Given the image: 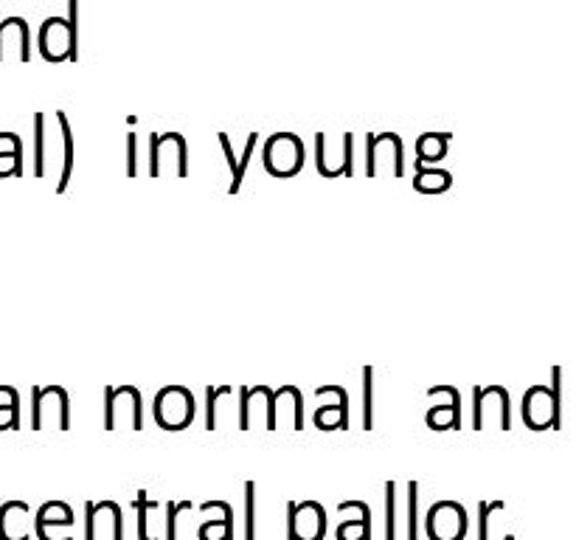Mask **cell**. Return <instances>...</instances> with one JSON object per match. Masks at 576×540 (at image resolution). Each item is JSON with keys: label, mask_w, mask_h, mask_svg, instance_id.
I'll use <instances>...</instances> for the list:
<instances>
[{"label": "cell", "mask_w": 576, "mask_h": 540, "mask_svg": "<svg viewBox=\"0 0 576 540\" xmlns=\"http://www.w3.org/2000/svg\"><path fill=\"white\" fill-rule=\"evenodd\" d=\"M40 54L45 62L79 60V0H68V17H48L40 29Z\"/></svg>", "instance_id": "obj_1"}, {"label": "cell", "mask_w": 576, "mask_h": 540, "mask_svg": "<svg viewBox=\"0 0 576 540\" xmlns=\"http://www.w3.org/2000/svg\"><path fill=\"white\" fill-rule=\"evenodd\" d=\"M152 414L155 422L161 425L163 431H183L194 422V397L192 391L183 389V386H166L158 391L155 405H152Z\"/></svg>", "instance_id": "obj_2"}, {"label": "cell", "mask_w": 576, "mask_h": 540, "mask_svg": "<svg viewBox=\"0 0 576 540\" xmlns=\"http://www.w3.org/2000/svg\"><path fill=\"white\" fill-rule=\"evenodd\" d=\"M262 161L273 178H293L304 166V141L296 133L270 135L265 152H262Z\"/></svg>", "instance_id": "obj_3"}, {"label": "cell", "mask_w": 576, "mask_h": 540, "mask_svg": "<svg viewBox=\"0 0 576 540\" xmlns=\"http://www.w3.org/2000/svg\"><path fill=\"white\" fill-rule=\"evenodd\" d=\"M405 147H402V138L397 133H380L366 135V175L377 178L388 164V172L394 178L405 175Z\"/></svg>", "instance_id": "obj_4"}, {"label": "cell", "mask_w": 576, "mask_h": 540, "mask_svg": "<svg viewBox=\"0 0 576 540\" xmlns=\"http://www.w3.org/2000/svg\"><path fill=\"white\" fill-rule=\"evenodd\" d=\"M149 175L161 178L166 172V164H172V172L178 178L189 175V152H186V138L180 133H163L149 138Z\"/></svg>", "instance_id": "obj_5"}, {"label": "cell", "mask_w": 576, "mask_h": 540, "mask_svg": "<svg viewBox=\"0 0 576 540\" xmlns=\"http://www.w3.org/2000/svg\"><path fill=\"white\" fill-rule=\"evenodd\" d=\"M119 414H127V425H133V431L144 428V405H141V391L135 386L104 389V431L119 428Z\"/></svg>", "instance_id": "obj_6"}, {"label": "cell", "mask_w": 576, "mask_h": 540, "mask_svg": "<svg viewBox=\"0 0 576 540\" xmlns=\"http://www.w3.org/2000/svg\"><path fill=\"white\" fill-rule=\"evenodd\" d=\"M326 512L318 501L287 504V540H324Z\"/></svg>", "instance_id": "obj_7"}, {"label": "cell", "mask_w": 576, "mask_h": 540, "mask_svg": "<svg viewBox=\"0 0 576 540\" xmlns=\"http://www.w3.org/2000/svg\"><path fill=\"white\" fill-rule=\"evenodd\" d=\"M425 532L430 540H464L467 538V512L456 501H439L428 510Z\"/></svg>", "instance_id": "obj_8"}, {"label": "cell", "mask_w": 576, "mask_h": 540, "mask_svg": "<svg viewBox=\"0 0 576 540\" xmlns=\"http://www.w3.org/2000/svg\"><path fill=\"white\" fill-rule=\"evenodd\" d=\"M315 397H332V403L315 408V425L321 431H346L349 428V394L343 386H321Z\"/></svg>", "instance_id": "obj_9"}, {"label": "cell", "mask_w": 576, "mask_h": 540, "mask_svg": "<svg viewBox=\"0 0 576 540\" xmlns=\"http://www.w3.org/2000/svg\"><path fill=\"white\" fill-rule=\"evenodd\" d=\"M428 394H439L444 403H433L425 414V420L433 431H458L461 428V394L456 386H433Z\"/></svg>", "instance_id": "obj_10"}, {"label": "cell", "mask_w": 576, "mask_h": 540, "mask_svg": "<svg viewBox=\"0 0 576 540\" xmlns=\"http://www.w3.org/2000/svg\"><path fill=\"white\" fill-rule=\"evenodd\" d=\"M492 405L501 411V431L512 428V405H509V391L503 386H473V431L484 428L481 414L492 411Z\"/></svg>", "instance_id": "obj_11"}, {"label": "cell", "mask_w": 576, "mask_h": 540, "mask_svg": "<svg viewBox=\"0 0 576 540\" xmlns=\"http://www.w3.org/2000/svg\"><path fill=\"white\" fill-rule=\"evenodd\" d=\"M338 515L343 518L338 526V540H371V510L366 501H343Z\"/></svg>", "instance_id": "obj_12"}, {"label": "cell", "mask_w": 576, "mask_h": 540, "mask_svg": "<svg viewBox=\"0 0 576 540\" xmlns=\"http://www.w3.org/2000/svg\"><path fill=\"white\" fill-rule=\"evenodd\" d=\"M551 414H554V394L546 386H534V389L526 391V397H523V417H526L529 428L543 431L546 422L551 420Z\"/></svg>", "instance_id": "obj_13"}, {"label": "cell", "mask_w": 576, "mask_h": 540, "mask_svg": "<svg viewBox=\"0 0 576 540\" xmlns=\"http://www.w3.org/2000/svg\"><path fill=\"white\" fill-rule=\"evenodd\" d=\"M220 512V521H206L197 529L200 540H234V510L225 501H206L200 512Z\"/></svg>", "instance_id": "obj_14"}, {"label": "cell", "mask_w": 576, "mask_h": 540, "mask_svg": "<svg viewBox=\"0 0 576 540\" xmlns=\"http://www.w3.org/2000/svg\"><path fill=\"white\" fill-rule=\"evenodd\" d=\"M447 147H450V133L419 135V141H416V158H419V166L442 161L444 155H447Z\"/></svg>", "instance_id": "obj_15"}, {"label": "cell", "mask_w": 576, "mask_h": 540, "mask_svg": "<svg viewBox=\"0 0 576 540\" xmlns=\"http://www.w3.org/2000/svg\"><path fill=\"white\" fill-rule=\"evenodd\" d=\"M453 186V175L447 169H428V166H419L414 178L416 192H425V195H439L447 192Z\"/></svg>", "instance_id": "obj_16"}, {"label": "cell", "mask_w": 576, "mask_h": 540, "mask_svg": "<svg viewBox=\"0 0 576 540\" xmlns=\"http://www.w3.org/2000/svg\"><path fill=\"white\" fill-rule=\"evenodd\" d=\"M74 524V512L68 504H60V501H51L45 504L43 510L37 512V535L43 538L48 532V526H71Z\"/></svg>", "instance_id": "obj_17"}, {"label": "cell", "mask_w": 576, "mask_h": 540, "mask_svg": "<svg viewBox=\"0 0 576 540\" xmlns=\"http://www.w3.org/2000/svg\"><path fill=\"white\" fill-rule=\"evenodd\" d=\"M57 121H60L62 130V147H65V158H62V175L60 183H57V192H65L68 189V180H71V172H74V133H71V124H68V116L57 110Z\"/></svg>", "instance_id": "obj_18"}, {"label": "cell", "mask_w": 576, "mask_h": 540, "mask_svg": "<svg viewBox=\"0 0 576 540\" xmlns=\"http://www.w3.org/2000/svg\"><path fill=\"white\" fill-rule=\"evenodd\" d=\"M0 391L9 397V403L0 405V431H17L20 428V394L12 386H0Z\"/></svg>", "instance_id": "obj_19"}, {"label": "cell", "mask_w": 576, "mask_h": 540, "mask_svg": "<svg viewBox=\"0 0 576 540\" xmlns=\"http://www.w3.org/2000/svg\"><path fill=\"white\" fill-rule=\"evenodd\" d=\"M405 540H419V484H408V498H405Z\"/></svg>", "instance_id": "obj_20"}, {"label": "cell", "mask_w": 576, "mask_h": 540, "mask_svg": "<svg viewBox=\"0 0 576 540\" xmlns=\"http://www.w3.org/2000/svg\"><path fill=\"white\" fill-rule=\"evenodd\" d=\"M385 540H397V484H385Z\"/></svg>", "instance_id": "obj_21"}, {"label": "cell", "mask_w": 576, "mask_h": 540, "mask_svg": "<svg viewBox=\"0 0 576 540\" xmlns=\"http://www.w3.org/2000/svg\"><path fill=\"white\" fill-rule=\"evenodd\" d=\"M34 175H45V119L43 113H34Z\"/></svg>", "instance_id": "obj_22"}, {"label": "cell", "mask_w": 576, "mask_h": 540, "mask_svg": "<svg viewBox=\"0 0 576 540\" xmlns=\"http://www.w3.org/2000/svg\"><path fill=\"white\" fill-rule=\"evenodd\" d=\"M374 428V369H363V431Z\"/></svg>", "instance_id": "obj_23"}, {"label": "cell", "mask_w": 576, "mask_h": 540, "mask_svg": "<svg viewBox=\"0 0 576 540\" xmlns=\"http://www.w3.org/2000/svg\"><path fill=\"white\" fill-rule=\"evenodd\" d=\"M231 386H208L206 389V431H217V403L231 394Z\"/></svg>", "instance_id": "obj_24"}, {"label": "cell", "mask_w": 576, "mask_h": 540, "mask_svg": "<svg viewBox=\"0 0 576 540\" xmlns=\"http://www.w3.org/2000/svg\"><path fill=\"white\" fill-rule=\"evenodd\" d=\"M135 510H138V538L141 540H158L149 535V512L158 510V501H149L147 493H138L133 504Z\"/></svg>", "instance_id": "obj_25"}, {"label": "cell", "mask_w": 576, "mask_h": 540, "mask_svg": "<svg viewBox=\"0 0 576 540\" xmlns=\"http://www.w3.org/2000/svg\"><path fill=\"white\" fill-rule=\"evenodd\" d=\"M256 484H245V540H256Z\"/></svg>", "instance_id": "obj_26"}, {"label": "cell", "mask_w": 576, "mask_h": 540, "mask_svg": "<svg viewBox=\"0 0 576 540\" xmlns=\"http://www.w3.org/2000/svg\"><path fill=\"white\" fill-rule=\"evenodd\" d=\"M276 394L293 400V431H304V400H301V391L296 386H281Z\"/></svg>", "instance_id": "obj_27"}, {"label": "cell", "mask_w": 576, "mask_h": 540, "mask_svg": "<svg viewBox=\"0 0 576 540\" xmlns=\"http://www.w3.org/2000/svg\"><path fill=\"white\" fill-rule=\"evenodd\" d=\"M23 175V150L0 152V178Z\"/></svg>", "instance_id": "obj_28"}, {"label": "cell", "mask_w": 576, "mask_h": 540, "mask_svg": "<svg viewBox=\"0 0 576 540\" xmlns=\"http://www.w3.org/2000/svg\"><path fill=\"white\" fill-rule=\"evenodd\" d=\"M256 144H259V133L248 135V141H245V152H242V158H239V180L237 186L231 189V195H237L239 189H242V180H245V172H248V166H251V155L256 150Z\"/></svg>", "instance_id": "obj_29"}, {"label": "cell", "mask_w": 576, "mask_h": 540, "mask_svg": "<svg viewBox=\"0 0 576 540\" xmlns=\"http://www.w3.org/2000/svg\"><path fill=\"white\" fill-rule=\"evenodd\" d=\"M192 504H166V540H178V512L189 510Z\"/></svg>", "instance_id": "obj_30"}, {"label": "cell", "mask_w": 576, "mask_h": 540, "mask_svg": "<svg viewBox=\"0 0 576 540\" xmlns=\"http://www.w3.org/2000/svg\"><path fill=\"white\" fill-rule=\"evenodd\" d=\"M501 507V501H495V504L481 501V504H478V540H489V512L501 510Z\"/></svg>", "instance_id": "obj_31"}, {"label": "cell", "mask_w": 576, "mask_h": 540, "mask_svg": "<svg viewBox=\"0 0 576 540\" xmlns=\"http://www.w3.org/2000/svg\"><path fill=\"white\" fill-rule=\"evenodd\" d=\"M217 138H220L222 155H225V161H228V166H231V175H234V180H231V186H237V180H239V158H234V147H231V135L220 133Z\"/></svg>", "instance_id": "obj_32"}, {"label": "cell", "mask_w": 576, "mask_h": 540, "mask_svg": "<svg viewBox=\"0 0 576 540\" xmlns=\"http://www.w3.org/2000/svg\"><path fill=\"white\" fill-rule=\"evenodd\" d=\"M31 400H34V405H31V428L40 431L43 428V389L40 386L31 389Z\"/></svg>", "instance_id": "obj_33"}, {"label": "cell", "mask_w": 576, "mask_h": 540, "mask_svg": "<svg viewBox=\"0 0 576 540\" xmlns=\"http://www.w3.org/2000/svg\"><path fill=\"white\" fill-rule=\"evenodd\" d=\"M127 175L135 178L138 175V135H127Z\"/></svg>", "instance_id": "obj_34"}, {"label": "cell", "mask_w": 576, "mask_h": 540, "mask_svg": "<svg viewBox=\"0 0 576 540\" xmlns=\"http://www.w3.org/2000/svg\"><path fill=\"white\" fill-rule=\"evenodd\" d=\"M315 166H318V172L324 175L326 172V135L324 133L315 135Z\"/></svg>", "instance_id": "obj_35"}]
</instances>
